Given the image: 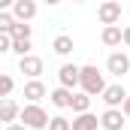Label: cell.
I'll return each mask as SVG.
<instances>
[{"instance_id": "1", "label": "cell", "mask_w": 130, "mask_h": 130, "mask_svg": "<svg viewBox=\"0 0 130 130\" xmlns=\"http://www.w3.org/2000/svg\"><path fill=\"white\" fill-rule=\"evenodd\" d=\"M79 88H82L88 97H100L103 88H106V79H103V73H100L94 64L79 67Z\"/></svg>"}, {"instance_id": "2", "label": "cell", "mask_w": 130, "mask_h": 130, "mask_svg": "<svg viewBox=\"0 0 130 130\" xmlns=\"http://www.w3.org/2000/svg\"><path fill=\"white\" fill-rule=\"evenodd\" d=\"M18 121H21L27 130H45L48 127V112H45L39 103H27V106H21Z\"/></svg>"}, {"instance_id": "3", "label": "cell", "mask_w": 130, "mask_h": 130, "mask_svg": "<svg viewBox=\"0 0 130 130\" xmlns=\"http://www.w3.org/2000/svg\"><path fill=\"white\" fill-rule=\"evenodd\" d=\"M97 18H100V24H118L121 21V3L118 0H103L97 6Z\"/></svg>"}, {"instance_id": "4", "label": "cell", "mask_w": 130, "mask_h": 130, "mask_svg": "<svg viewBox=\"0 0 130 130\" xmlns=\"http://www.w3.org/2000/svg\"><path fill=\"white\" fill-rule=\"evenodd\" d=\"M100 97H103V103H106V109H121V103H124V97H127V91H124L121 82H115V85H106Z\"/></svg>"}, {"instance_id": "5", "label": "cell", "mask_w": 130, "mask_h": 130, "mask_svg": "<svg viewBox=\"0 0 130 130\" xmlns=\"http://www.w3.org/2000/svg\"><path fill=\"white\" fill-rule=\"evenodd\" d=\"M106 70L112 73V76H118V79H124L130 73V58L124 52H112L109 58H106Z\"/></svg>"}, {"instance_id": "6", "label": "cell", "mask_w": 130, "mask_h": 130, "mask_svg": "<svg viewBox=\"0 0 130 130\" xmlns=\"http://www.w3.org/2000/svg\"><path fill=\"white\" fill-rule=\"evenodd\" d=\"M36 9H39V6H36V0H15L9 12H12V18H15V21H30L33 15H36Z\"/></svg>"}, {"instance_id": "7", "label": "cell", "mask_w": 130, "mask_h": 130, "mask_svg": "<svg viewBox=\"0 0 130 130\" xmlns=\"http://www.w3.org/2000/svg\"><path fill=\"white\" fill-rule=\"evenodd\" d=\"M18 70H21L27 79H39V76H42V58L24 55V58H18Z\"/></svg>"}, {"instance_id": "8", "label": "cell", "mask_w": 130, "mask_h": 130, "mask_svg": "<svg viewBox=\"0 0 130 130\" xmlns=\"http://www.w3.org/2000/svg\"><path fill=\"white\" fill-rule=\"evenodd\" d=\"M124 112L121 109H106L103 115H100V127L103 130H124Z\"/></svg>"}, {"instance_id": "9", "label": "cell", "mask_w": 130, "mask_h": 130, "mask_svg": "<svg viewBox=\"0 0 130 130\" xmlns=\"http://www.w3.org/2000/svg\"><path fill=\"white\" fill-rule=\"evenodd\" d=\"M18 112H21V106H18L12 97H0V121H3V124L18 121Z\"/></svg>"}, {"instance_id": "10", "label": "cell", "mask_w": 130, "mask_h": 130, "mask_svg": "<svg viewBox=\"0 0 130 130\" xmlns=\"http://www.w3.org/2000/svg\"><path fill=\"white\" fill-rule=\"evenodd\" d=\"M42 97H48V88H45L39 79H30V82H24V100H27V103H39Z\"/></svg>"}, {"instance_id": "11", "label": "cell", "mask_w": 130, "mask_h": 130, "mask_svg": "<svg viewBox=\"0 0 130 130\" xmlns=\"http://www.w3.org/2000/svg\"><path fill=\"white\" fill-rule=\"evenodd\" d=\"M58 82L73 91V88L79 85V67H76V64H64L61 70H58Z\"/></svg>"}, {"instance_id": "12", "label": "cell", "mask_w": 130, "mask_h": 130, "mask_svg": "<svg viewBox=\"0 0 130 130\" xmlns=\"http://www.w3.org/2000/svg\"><path fill=\"white\" fill-rule=\"evenodd\" d=\"M97 127H100V118L91 115V112H79L70 121V130H97Z\"/></svg>"}, {"instance_id": "13", "label": "cell", "mask_w": 130, "mask_h": 130, "mask_svg": "<svg viewBox=\"0 0 130 130\" xmlns=\"http://www.w3.org/2000/svg\"><path fill=\"white\" fill-rule=\"evenodd\" d=\"M100 39H103V45H109V48L121 45V24H103Z\"/></svg>"}, {"instance_id": "14", "label": "cell", "mask_w": 130, "mask_h": 130, "mask_svg": "<svg viewBox=\"0 0 130 130\" xmlns=\"http://www.w3.org/2000/svg\"><path fill=\"white\" fill-rule=\"evenodd\" d=\"M48 100H52V106H58V109H70L73 91H70V88H64V85H58V88L48 94Z\"/></svg>"}, {"instance_id": "15", "label": "cell", "mask_w": 130, "mask_h": 130, "mask_svg": "<svg viewBox=\"0 0 130 130\" xmlns=\"http://www.w3.org/2000/svg\"><path fill=\"white\" fill-rule=\"evenodd\" d=\"M70 109H73L76 115H79V112H91V97H88L85 91H79V94L73 91V100H70Z\"/></svg>"}, {"instance_id": "16", "label": "cell", "mask_w": 130, "mask_h": 130, "mask_svg": "<svg viewBox=\"0 0 130 130\" xmlns=\"http://www.w3.org/2000/svg\"><path fill=\"white\" fill-rule=\"evenodd\" d=\"M52 48H55V55H61V58H67L76 45H73V36H67V33H61V36H55V42H52Z\"/></svg>"}, {"instance_id": "17", "label": "cell", "mask_w": 130, "mask_h": 130, "mask_svg": "<svg viewBox=\"0 0 130 130\" xmlns=\"http://www.w3.org/2000/svg\"><path fill=\"white\" fill-rule=\"evenodd\" d=\"M9 36H12V39H30V36H33V27L27 24V21H15V27H12Z\"/></svg>"}, {"instance_id": "18", "label": "cell", "mask_w": 130, "mask_h": 130, "mask_svg": "<svg viewBox=\"0 0 130 130\" xmlns=\"http://www.w3.org/2000/svg\"><path fill=\"white\" fill-rule=\"evenodd\" d=\"M30 48H33V42H30V39H12V52H15L18 58L30 55Z\"/></svg>"}, {"instance_id": "19", "label": "cell", "mask_w": 130, "mask_h": 130, "mask_svg": "<svg viewBox=\"0 0 130 130\" xmlns=\"http://www.w3.org/2000/svg\"><path fill=\"white\" fill-rule=\"evenodd\" d=\"M12 27H15V18L9 9H3L0 12V33H12Z\"/></svg>"}, {"instance_id": "20", "label": "cell", "mask_w": 130, "mask_h": 130, "mask_svg": "<svg viewBox=\"0 0 130 130\" xmlns=\"http://www.w3.org/2000/svg\"><path fill=\"white\" fill-rule=\"evenodd\" d=\"M12 88H15V79H12V76H6V73H0V97H9V94H12Z\"/></svg>"}, {"instance_id": "21", "label": "cell", "mask_w": 130, "mask_h": 130, "mask_svg": "<svg viewBox=\"0 0 130 130\" xmlns=\"http://www.w3.org/2000/svg\"><path fill=\"white\" fill-rule=\"evenodd\" d=\"M45 130H70V118L55 115V118H48V127H45Z\"/></svg>"}, {"instance_id": "22", "label": "cell", "mask_w": 130, "mask_h": 130, "mask_svg": "<svg viewBox=\"0 0 130 130\" xmlns=\"http://www.w3.org/2000/svg\"><path fill=\"white\" fill-rule=\"evenodd\" d=\"M6 52H12V36L0 33V55H6Z\"/></svg>"}, {"instance_id": "23", "label": "cell", "mask_w": 130, "mask_h": 130, "mask_svg": "<svg viewBox=\"0 0 130 130\" xmlns=\"http://www.w3.org/2000/svg\"><path fill=\"white\" fill-rule=\"evenodd\" d=\"M121 45H130V27H121Z\"/></svg>"}, {"instance_id": "24", "label": "cell", "mask_w": 130, "mask_h": 130, "mask_svg": "<svg viewBox=\"0 0 130 130\" xmlns=\"http://www.w3.org/2000/svg\"><path fill=\"white\" fill-rule=\"evenodd\" d=\"M121 112H124V118H130V94L124 97V103H121Z\"/></svg>"}, {"instance_id": "25", "label": "cell", "mask_w": 130, "mask_h": 130, "mask_svg": "<svg viewBox=\"0 0 130 130\" xmlns=\"http://www.w3.org/2000/svg\"><path fill=\"white\" fill-rule=\"evenodd\" d=\"M6 130H27L21 121H12V124H6Z\"/></svg>"}, {"instance_id": "26", "label": "cell", "mask_w": 130, "mask_h": 130, "mask_svg": "<svg viewBox=\"0 0 130 130\" xmlns=\"http://www.w3.org/2000/svg\"><path fill=\"white\" fill-rule=\"evenodd\" d=\"M12 3H15V0H0V12H3V9H12Z\"/></svg>"}, {"instance_id": "27", "label": "cell", "mask_w": 130, "mask_h": 130, "mask_svg": "<svg viewBox=\"0 0 130 130\" xmlns=\"http://www.w3.org/2000/svg\"><path fill=\"white\" fill-rule=\"evenodd\" d=\"M42 3H48V6H58V3H61V0H42Z\"/></svg>"}, {"instance_id": "28", "label": "cell", "mask_w": 130, "mask_h": 130, "mask_svg": "<svg viewBox=\"0 0 130 130\" xmlns=\"http://www.w3.org/2000/svg\"><path fill=\"white\" fill-rule=\"evenodd\" d=\"M73 3H85V0H73Z\"/></svg>"}]
</instances>
